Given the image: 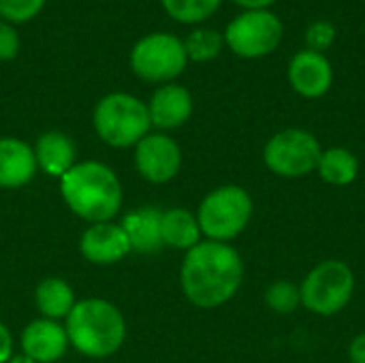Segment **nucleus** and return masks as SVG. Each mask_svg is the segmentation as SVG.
Returning a JSON list of instances; mask_svg holds the SVG:
<instances>
[{
	"label": "nucleus",
	"mask_w": 365,
	"mask_h": 363,
	"mask_svg": "<svg viewBox=\"0 0 365 363\" xmlns=\"http://www.w3.org/2000/svg\"><path fill=\"white\" fill-rule=\"evenodd\" d=\"M244 272V259L237 248L203 240L186 252L180 267V287L192 306L214 310L237 295Z\"/></svg>",
	"instance_id": "f257e3e1"
},
{
	"label": "nucleus",
	"mask_w": 365,
	"mask_h": 363,
	"mask_svg": "<svg viewBox=\"0 0 365 363\" xmlns=\"http://www.w3.org/2000/svg\"><path fill=\"white\" fill-rule=\"evenodd\" d=\"M60 193L68 210L92 225L111 223L122 208V184L98 160L75 163L60 178Z\"/></svg>",
	"instance_id": "f03ea898"
},
{
	"label": "nucleus",
	"mask_w": 365,
	"mask_h": 363,
	"mask_svg": "<svg viewBox=\"0 0 365 363\" xmlns=\"http://www.w3.org/2000/svg\"><path fill=\"white\" fill-rule=\"evenodd\" d=\"M68 344L86 357L103 359L120 351L126 338L122 312L107 300L90 297L77 302L66 317Z\"/></svg>",
	"instance_id": "7ed1b4c3"
},
{
	"label": "nucleus",
	"mask_w": 365,
	"mask_h": 363,
	"mask_svg": "<svg viewBox=\"0 0 365 363\" xmlns=\"http://www.w3.org/2000/svg\"><path fill=\"white\" fill-rule=\"evenodd\" d=\"M255 214L250 193L240 184H225L210 190L197 210V220L205 240L231 244L240 237Z\"/></svg>",
	"instance_id": "20e7f679"
},
{
	"label": "nucleus",
	"mask_w": 365,
	"mask_h": 363,
	"mask_svg": "<svg viewBox=\"0 0 365 363\" xmlns=\"http://www.w3.org/2000/svg\"><path fill=\"white\" fill-rule=\"evenodd\" d=\"M92 124L98 139L111 148H133L152 128L148 105L128 92L103 96L94 107Z\"/></svg>",
	"instance_id": "39448f33"
},
{
	"label": "nucleus",
	"mask_w": 365,
	"mask_h": 363,
	"mask_svg": "<svg viewBox=\"0 0 365 363\" xmlns=\"http://www.w3.org/2000/svg\"><path fill=\"white\" fill-rule=\"evenodd\" d=\"M355 272L340 259L317 263L302 280V308L310 315L329 319L346 310L355 295Z\"/></svg>",
	"instance_id": "423d86ee"
},
{
	"label": "nucleus",
	"mask_w": 365,
	"mask_h": 363,
	"mask_svg": "<svg viewBox=\"0 0 365 363\" xmlns=\"http://www.w3.org/2000/svg\"><path fill=\"white\" fill-rule=\"evenodd\" d=\"M323 145L314 133L306 128H282L263 145L265 167L282 180H302L317 173Z\"/></svg>",
	"instance_id": "0eeeda50"
},
{
	"label": "nucleus",
	"mask_w": 365,
	"mask_h": 363,
	"mask_svg": "<svg viewBox=\"0 0 365 363\" xmlns=\"http://www.w3.org/2000/svg\"><path fill=\"white\" fill-rule=\"evenodd\" d=\"M128 64L148 83H173L188 66L184 41L171 32H150L133 45Z\"/></svg>",
	"instance_id": "6e6552de"
},
{
	"label": "nucleus",
	"mask_w": 365,
	"mask_h": 363,
	"mask_svg": "<svg viewBox=\"0 0 365 363\" xmlns=\"http://www.w3.org/2000/svg\"><path fill=\"white\" fill-rule=\"evenodd\" d=\"M225 47L237 58L259 60L274 53L284 36V24L272 9L237 13L225 28Z\"/></svg>",
	"instance_id": "1a4fd4ad"
},
{
	"label": "nucleus",
	"mask_w": 365,
	"mask_h": 363,
	"mask_svg": "<svg viewBox=\"0 0 365 363\" xmlns=\"http://www.w3.org/2000/svg\"><path fill=\"white\" fill-rule=\"evenodd\" d=\"M135 167L152 184L171 182L182 167L180 145L165 133H148L135 145Z\"/></svg>",
	"instance_id": "9d476101"
},
{
	"label": "nucleus",
	"mask_w": 365,
	"mask_h": 363,
	"mask_svg": "<svg viewBox=\"0 0 365 363\" xmlns=\"http://www.w3.org/2000/svg\"><path fill=\"white\" fill-rule=\"evenodd\" d=\"M287 77L295 94L308 101H317L331 90L334 66L325 53L302 49L289 60Z\"/></svg>",
	"instance_id": "9b49d317"
},
{
	"label": "nucleus",
	"mask_w": 365,
	"mask_h": 363,
	"mask_svg": "<svg viewBox=\"0 0 365 363\" xmlns=\"http://www.w3.org/2000/svg\"><path fill=\"white\" fill-rule=\"evenodd\" d=\"M148 105V113H150V122L154 128L158 131H175L180 126H184L195 109L192 103V94L188 92V88L180 86V83H165L160 86Z\"/></svg>",
	"instance_id": "f8f14e48"
},
{
	"label": "nucleus",
	"mask_w": 365,
	"mask_h": 363,
	"mask_svg": "<svg viewBox=\"0 0 365 363\" xmlns=\"http://www.w3.org/2000/svg\"><path fill=\"white\" fill-rule=\"evenodd\" d=\"M79 250L83 259L94 265H111L133 252L124 229L113 223L90 225L81 235Z\"/></svg>",
	"instance_id": "ddd939ff"
},
{
	"label": "nucleus",
	"mask_w": 365,
	"mask_h": 363,
	"mask_svg": "<svg viewBox=\"0 0 365 363\" xmlns=\"http://www.w3.org/2000/svg\"><path fill=\"white\" fill-rule=\"evenodd\" d=\"M68 349V336L58 321L36 319L21 332V351L34 363H56Z\"/></svg>",
	"instance_id": "4468645a"
},
{
	"label": "nucleus",
	"mask_w": 365,
	"mask_h": 363,
	"mask_svg": "<svg viewBox=\"0 0 365 363\" xmlns=\"http://www.w3.org/2000/svg\"><path fill=\"white\" fill-rule=\"evenodd\" d=\"M34 150L15 137H0V188H21L36 173Z\"/></svg>",
	"instance_id": "2eb2a0df"
},
{
	"label": "nucleus",
	"mask_w": 365,
	"mask_h": 363,
	"mask_svg": "<svg viewBox=\"0 0 365 363\" xmlns=\"http://www.w3.org/2000/svg\"><path fill=\"white\" fill-rule=\"evenodd\" d=\"M160 216L163 212L156 208H141L135 212H128L122 218V229L128 237L130 250L141 255H154L163 248V235H160Z\"/></svg>",
	"instance_id": "dca6fc26"
},
{
	"label": "nucleus",
	"mask_w": 365,
	"mask_h": 363,
	"mask_svg": "<svg viewBox=\"0 0 365 363\" xmlns=\"http://www.w3.org/2000/svg\"><path fill=\"white\" fill-rule=\"evenodd\" d=\"M32 150L36 167L51 178H62L75 165V143L60 131L43 133Z\"/></svg>",
	"instance_id": "f3484780"
},
{
	"label": "nucleus",
	"mask_w": 365,
	"mask_h": 363,
	"mask_svg": "<svg viewBox=\"0 0 365 363\" xmlns=\"http://www.w3.org/2000/svg\"><path fill=\"white\" fill-rule=\"evenodd\" d=\"M160 235L163 246L175 248V250H190L199 242H203V233L197 220V214L184 210V208H171L163 212L160 216Z\"/></svg>",
	"instance_id": "a211bd4d"
},
{
	"label": "nucleus",
	"mask_w": 365,
	"mask_h": 363,
	"mask_svg": "<svg viewBox=\"0 0 365 363\" xmlns=\"http://www.w3.org/2000/svg\"><path fill=\"white\" fill-rule=\"evenodd\" d=\"M359 158L355 152H351L349 148L342 145H334V148H325L321 154V160L317 165V175L336 188H344L357 182L359 178Z\"/></svg>",
	"instance_id": "6ab92c4d"
},
{
	"label": "nucleus",
	"mask_w": 365,
	"mask_h": 363,
	"mask_svg": "<svg viewBox=\"0 0 365 363\" xmlns=\"http://www.w3.org/2000/svg\"><path fill=\"white\" fill-rule=\"evenodd\" d=\"M34 302H36V308L43 315V319H49V321L66 319L68 312L73 310V306L77 304L71 285L64 282L62 278L41 280L36 287V293H34Z\"/></svg>",
	"instance_id": "aec40b11"
},
{
	"label": "nucleus",
	"mask_w": 365,
	"mask_h": 363,
	"mask_svg": "<svg viewBox=\"0 0 365 363\" xmlns=\"http://www.w3.org/2000/svg\"><path fill=\"white\" fill-rule=\"evenodd\" d=\"M182 41H184L188 62H197V64H205V62L216 60L225 47L222 32H218L214 28H203V26L192 28L186 34V39H182Z\"/></svg>",
	"instance_id": "412c9836"
},
{
	"label": "nucleus",
	"mask_w": 365,
	"mask_h": 363,
	"mask_svg": "<svg viewBox=\"0 0 365 363\" xmlns=\"http://www.w3.org/2000/svg\"><path fill=\"white\" fill-rule=\"evenodd\" d=\"M220 4L222 0H160L163 11L171 19L188 26H199L207 21L220 9Z\"/></svg>",
	"instance_id": "4be33fe9"
},
{
	"label": "nucleus",
	"mask_w": 365,
	"mask_h": 363,
	"mask_svg": "<svg viewBox=\"0 0 365 363\" xmlns=\"http://www.w3.org/2000/svg\"><path fill=\"white\" fill-rule=\"evenodd\" d=\"M263 300L267 304V308L276 315L289 317L295 310L302 308V293H299V285L291 282V280H276L272 282L265 293Z\"/></svg>",
	"instance_id": "5701e85b"
},
{
	"label": "nucleus",
	"mask_w": 365,
	"mask_h": 363,
	"mask_svg": "<svg viewBox=\"0 0 365 363\" xmlns=\"http://www.w3.org/2000/svg\"><path fill=\"white\" fill-rule=\"evenodd\" d=\"M47 0H0V19L9 24H26L34 19Z\"/></svg>",
	"instance_id": "b1692460"
},
{
	"label": "nucleus",
	"mask_w": 365,
	"mask_h": 363,
	"mask_svg": "<svg viewBox=\"0 0 365 363\" xmlns=\"http://www.w3.org/2000/svg\"><path fill=\"white\" fill-rule=\"evenodd\" d=\"M336 36H338V30H336L334 21H329V19H317V21L308 24V28H306V34H304L306 49L325 53L336 43Z\"/></svg>",
	"instance_id": "393cba45"
},
{
	"label": "nucleus",
	"mask_w": 365,
	"mask_h": 363,
	"mask_svg": "<svg viewBox=\"0 0 365 363\" xmlns=\"http://www.w3.org/2000/svg\"><path fill=\"white\" fill-rule=\"evenodd\" d=\"M19 47H21V41H19L15 26L0 19V62H11L13 58H17Z\"/></svg>",
	"instance_id": "a878e982"
},
{
	"label": "nucleus",
	"mask_w": 365,
	"mask_h": 363,
	"mask_svg": "<svg viewBox=\"0 0 365 363\" xmlns=\"http://www.w3.org/2000/svg\"><path fill=\"white\" fill-rule=\"evenodd\" d=\"M349 362L365 363V332L357 334L349 344Z\"/></svg>",
	"instance_id": "bb28decb"
},
{
	"label": "nucleus",
	"mask_w": 365,
	"mask_h": 363,
	"mask_svg": "<svg viewBox=\"0 0 365 363\" xmlns=\"http://www.w3.org/2000/svg\"><path fill=\"white\" fill-rule=\"evenodd\" d=\"M13 357V336L6 325L0 323V363H9Z\"/></svg>",
	"instance_id": "cd10ccee"
},
{
	"label": "nucleus",
	"mask_w": 365,
	"mask_h": 363,
	"mask_svg": "<svg viewBox=\"0 0 365 363\" xmlns=\"http://www.w3.org/2000/svg\"><path fill=\"white\" fill-rule=\"evenodd\" d=\"M231 2L244 11H252V9H272L278 0H231Z\"/></svg>",
	"instance_id": "c85d7f7f"
},
{
	"label": "nucleus",
	"mask_w": 365,
	"mask_h": 363,
	"mask_svg": "<svg viewBox=\"0 0 365 363\" xmlns=\"http://www.w3.org/2000/svg\"><path fill=\"white\" fill-rule=\"evenodd\" d=\"M9 363H34V362H32V359H28V357L21 353V355H13V357L9 359Z\"/></svg>",
	"instance_id": "c756f323"
}]
</instances>
